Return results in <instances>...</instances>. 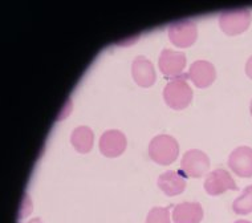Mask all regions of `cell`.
I'll return each mask as SVG.
<instances>
[{
	"mask_svg": "<svg viewBox=\"0 0 252 223\" xmlns=\"http://www.w3.org/2000/svg\"><path fill=\"white\" fill-rule=\"evenodd\" d=\"M228 167L242 178L252 177V149L250 146H239L228 156Z\"/></svg>",
	"mask_w": 252,
	"mask_h": 223,
	"instance_id": "obj_10",
	"label": "cell"
},
{
	"mask_svg": "<svg viewBox=\"0 0 252 223\" xmlns=\"http://www.w3.org/2000/svg\"><path fill=\"white\" fill-rule=\"evenodd\" d=\"M28 223H43V221H41L40 218H33V219H31Z\"/></svg>",
	"mask_w": 252,
	"mask_h": 223,
	"instance_id": "obj_18",
	"label": "cell"
},
{
	"mask_svg": "<svg viewBox=\"0 0 252 223\" xmlns=\"http://www.w3.org/2000/svg\"><path fill=\"white\" fill-rule=\"evenodd\" d=\"M234 223H251L250 221H246V219H239V221H236V222Z\"/></svg>",
	"mask_w": 252,
	"mask_h": 223,
	"instance_id": "obj_19",
	"label": "cell"
},
{
	"mask_svg": "<svg viewBox=\"0 0 252 223\" xmlns=\"http://www.w3.org/2000/svg\"><path fill=\"white\" fill-rule=\"evenodd\" d=\"M171 217L174 223H200L203 219V207L198 202H182L173 206Z\"/></svg>",
	"mask_w": 252,
	"mask_h": 223,
	"instance_id": "obj_12",
	"label": "cell"
},
{
	"mask_svg": "<svg viewBox=\"0 0 252 223\" xmlns=\"http://www.w3.org/2000/svg\"><path fill=\"white\" fill-rule=\"evenodd\" d=\"M252 22V15L247 8L227 9L219 16V27L226 35L236 36L244 33Z\"/></svg>",
	"mask_w": 252,
	"mask_h": 223,
	"instance_id": "obj_3",
	"label": "cell"
},
{
	"mask_svg": "<svg viewBox=\"0 0 252 223\" xmlns=\"http://www.w3.org/2000/svg\"><path fill=\"white\" fill-rule=\"evenodd\" d=\"M209 156L198 149L187 150L181 159V171L190 178H200L209 173Z\"/></svg>",
	"mask_w": 252,
	"mask_h": 223,
	"instance_id": "obj_4",
	"label": "cell"
},
{
	"mask_svg": "<svg viewBox=\"0 0 252 223\" xmlns=\"http://www.w3.org/2000/svg\"><path fill=\"white\" fill-rule=\"evenodd\" d=\"M250 112H251L252 114V100H251V104H250Z\"/></svg>",
	"mask_w": 252,
	"mask_h": 223,
	"instance_id": "obj_20",
	"label": "cell"
},
{
	"mask_svg": "<svg viewBox=\"0 0 252 223\" xmlns=\"http://www.w3.org/2000/svg\"><path fill=\"white\" fill-rule=\"evenodd\" d=\"M70 142L78 153H89L94 144V133L91 127H78L70 134Z\"/></svg>",
	"mask_w": 252,
	"mask_h": 223,
	"instance_id": "obj_14",
	"label": "cell"
},
{
	"mask_svg": "<svg viewBox=\"0 0 252 223\" xmlns=\"http://www.w3.org/2000/svg\"><path fill=\"white\" fill-rule=\"evenodd\" d=\"M186 79L187 76L175 77L163 88V100L171 109L182 110L191 102L192 89Z\"/></svg>",
	"mask_w": 252,
	"mask_h": 223,
	"instance_id": "obj_2",
	"label": "cell"
},
{
	"mask_svg": "<svg viewBox=\"0 0 252 223\" xmlns=\"http://www.w3.org/2000/svg\"><path fill=\"white\" fill-rule=\"evenodd\" d=\"M232 210L238 215H247L252 213V185L244 189L243 192L235 199Z\"/></svg>",
	"mask_w": 252,
	"mask_h": 223,
	"instance_id": "obj_15",
	"label": "cell"
},
{
	"mask_svg": "<svg viewBox=\"0 0 252 223\" xmlns=\"http://www.w3.org/2000/svg\"><path fill=\"white\" fill-rule=\"evenodd\" d=\"M131 76L135 84L141 88H150L156 83V69L152 62L145 56H138L133 60Z\"/></svg>",
	"mask_w": 252,
	"mask_h": 223,
	"instance_id": "obj_11",
	"label": "cell"
},
{
	"mask_svg": "<svg viewBox=\"0 0 252 223\" xmlns=\"http://www.w3.org/2000/svg\"><path fill=\"white\" fill-rule=\"evenodd\" d=\"M158 188L169 197H175L186 189V175L182 171H165L158 177Z\"/></svg>",
	"mask_w": 252,
	"mask_h": 223,
	"instance_id": "obj_13",
	"label": "cell"
},
{
	"mask_svg": "<svg viewBox=\"0 0 252 223\" xmlns=\"http://www.w3.org/2000/svg\"><path fill=\"white\" fill-rule=\"evenodd\" d=\"M246 74L250 79H252V56L248 57L247 63H246Z\"/></svg>",
	"mask_w": 252,
	"mask_h": 223,
	"instance_id": "obj_17",
	"label": "cell"
},
{
	"mask_svg": "<svg viewBox=\"0 0 252 223\" xmlns=\"http://www.w3.org/2000/svg\"><path fill=\"white\" fill-rule=\"evenodd\" d=\"M187 79H190L196 88H209L217 79V69L213 63L207 60H196L190 65Z\"/></svg>",
	"mask_w": 252,
	"mask_h": 223,
	"instance_id": "obj_9",
	"label": "cell"
},
{
	"mask_svg": "<svg viewBox=\"0 0 252 223\" xmlns=\"http://www.w3.org/2000/svg\"><path fill=\"white\" fill-rule=\"evenodd\" d=\"M204 190L209 195H220L228 190H238V185L224 169H217L207 174L204 180Z\"/></svg>",
	"mask_w": 252,
	"mask_h": 223,
	"instance_id": "obj_7",
	"label": "cell"
},
{
	"mask_svg": "<svg viewBox=\"0 0 252 223\" xmlns=\"http://www.w3.org/2000/svg\"><path fill=\"white\" fill-rule=\"evenodd\" d=\"M126 145H127L126 136L121 130H116V129L102 133L98 141L101 154L108 158L120 157L125 152Z\"/></svg>",
	"mask_w": 252,
	"mask_h": 223,
	"instance_id": "obj_8",
	"label": "cell"
},
{
	"mask_svg": "<svg viewBox=\"0 0 252 223\" xmlns=\"http://www.w3.org/2000/svg\"><path fill=\"white\" fill-rule=\"evenodd\" d=\"M179 144L169 134H158L149 144V156L153 161L163 166L174 163L178 158Z\"/></svg>",
	"mask_w": 252,
	"mask_h": 223,
	"instance_id": "obj_1",
	"label": "cell"
},
{
	"mask_svg": "<svg viewBox=\"0 0 252 223\" xmlns=\"http://www.w3.org/2000/svg\"><path fill=\"white\" fill-rule=\"evenodd\" d=\"M169 39L175 47L179 48H189L195 43L198 37V28L192 20H179L173 24H170Z\"/></svg>",
	"mask_w": 252,
	"mask_h": 223,
	"instance_id": "obj_5",
	"label": "cell"
},
{
	"mask_svg": "<svg viewBox=\"0 0 252 223\" xmlns=\"http://www.w3.org/2000/svg\"><path fill=\"white\" fill-rule=\"evenodd\" d=\"M146 223H171L169 207H153L149 211Z\"/></svg>",
	"mask_w": 252,
	"mask_h": 223,
	"instance_id": "obj_16",
	"label": "cell"
},
{
	"mask_svg": "<svg viewBox=\"0 0 252 223\" xmlns=\"http://www.w3.org/2000/svg\"><path fill=\"white\" fill-rule=\"evenodd\" d=\"M158 66L165 77H179L186 68V55L174 49L165 48L159 55Z\"/></svg>",
	"mask_w": 252,
	"mask_h": 223,
	"instance_id": "obj_6",
	"label": "cell"
}]
</instances>
